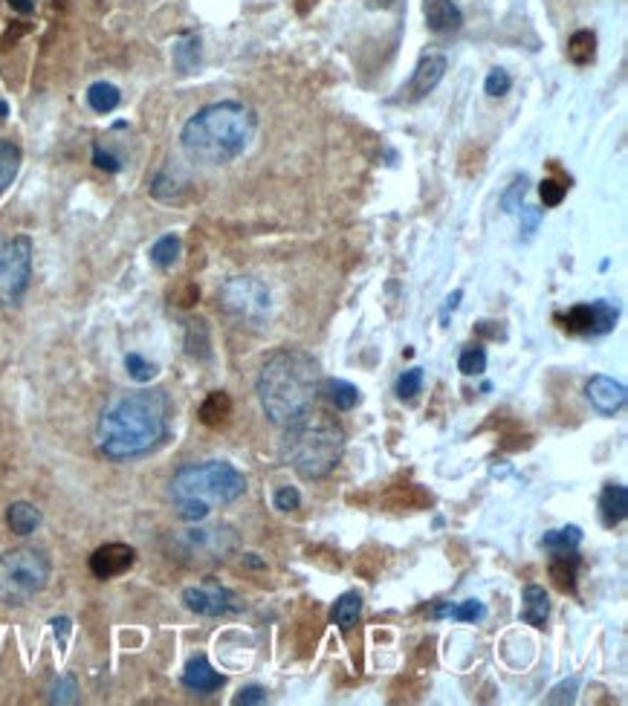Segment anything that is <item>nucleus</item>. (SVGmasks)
I'll return each instance as SVG.
<instances>
[{"label":"nucleus","mask_w":628,"mask_h":706,"mask_svg":"<svg viewBox=\"0 0 628 706\" xmlns=\"http://www.w3.org/2000/svg\"><path fill=\"white\" fill-rule=\"evenodd\" d=\"M171 423V400L160 388H142L119 397L99 417L96 426V449L108 461H134L154 452Z\"/></svg>","instance_id":"f257e3e1"},{"label":"nucleus","mask_w":628,"mask_h":706,"mask_svg":"<svg viewBox=\"0 0 628 706\" xmlns=\"http://www.w3.org/2000/svg\"><path fill=\"white\" fill-rule=\"evenodd\" d=\"M319 385H322L319 362L310 353L299 348H281L264 359L255 391L267 420L287 429L307 411H313Z\"/></svg>","instance_id":"f03ea898"},{"label":"nucleus","mask_w":628,"mask_h":706,"mask_svg":"<svg viewBox=\"0 0 628 706\" xmlns=\"http://www.w3.org/2000/svg\"><path fill=\"white\" fill-rule=\"evenodd\" d=\"M258 128L244 102H215L194 113L180 131L183 154L197 165H226L241 157Z\"/></svg>","instance_id":"7ed1b4c3"},{"label":"nucleus","mask_w":628,"mask_h":706,"mask_svg":"<svg viewBox=\"0 0 628 706\" xmlns=\"http://www.w3.org/2000/svg\"><path fill=\"white\" fill-rule=\"evenodd\" d=\"M244 492V472L226 461L189 463V466L177 469L168 484V498H171L177 516L189 524L206 521L215 507L235 504Z\"/></svg>","instance_id":"20e7f679"},{"label":"nucleus","mask_w":628,"mask_h":706,"mask_svg":"<svg viewBox=\"0 0 628 706\" xmlns=\"http://www.w3.org/2000/svg\"><path fill=\"white\" fill-rule=\"evenodd\" d=\"M345 440L348 437L339 420L307 411L301 420L287 426L281 440V455L304 481H322L342 461Z\"/></svg>","instance_id":"39448f33"},{"label":"nucleus","mask_w":628,"mask_h":706,"mask_svg":"<svg viewBox=\"0 0 628 706\" xmlns=\"http://www.w3.org/2000/svg\"><path fill=\"white\" fill-rule=\"evenodd\" d=\"M53 562L41 547H15L0 556V602L24 605L50 582Z\"/></svg>","instance_id":"423d86ee"},{"label":"nucleus","mask_w":628,"mask_h":706,"mask_svg":"<svg viewBox=\"0 0 628 706\" xmlns=\"http://www.w3.org/2000/svg\"><path fill=\"white\" fill-rule=\"evenodd\" d=\"M238 547V536L229 524H200L171 536L174 559L186 565H215Z\"/></svg>","instance_id":"0eeeda50"},{"label":"nucleus","mask_w":628,"mask_h":706,"mask_svg":"<svg viewBox=\"0 0 628 706\" xmlns=\"http://www.w3.org/2000/svg\"><path fill=\"white\" fill-rule=\"evenodd\" d=\"M220 307L229 319L246 327H264L273 316V296L255 275H235L220 287Z\"/></svg>","instance_id":"6e6552de"},{"label":"nucleus","mask_w":628,"mask_h":706,"mask_svg":"<svg viewBox=\"0 0 628 706\" xmlns=\"http://www.w3.org/2000/svg\"><path fill=\"white\" fill-rule=\"evenodd\" d=\"M32 278V238L15 235L0 246V307L15 310L27 296Z\"/></svg>","instance_id":"1a4fd4ad"},{"label":"nucleus","mask_w":628,"mask_h":706,"mask_svg":"<svg viewBox=\"0 0 628 706\" xmlns=\"http://www.w3.org/2000/svg\"><path fill=\"white\" fill-rule=\"evenodd\" d=\"M183 605L192 611V614H200V617H226V614H238L244 611V602L241 597L220 585L215 579L203 582V585H192L183 591Z\"/></svg>","instance_id":"9d476101"},{"label":"nucleus","mask_w":628,"mask_h":706,"mask_svg":"<svg viewBox=\"0 0 628 706\" xmlns=\"http://www.w3.org/2000/svg\"><path fill=\"white\" fill-rule=\"evenodd\" d=\"M617 307L611 301H591V304H576L565 316L562 327L576 336H602L617 325Z\"/></svg>","instance_id":"9b49d317"},{"label":"nucleus","mask_w":628,"mask_h":706,"mask_svg":"<svg viewBox=\"0 0 628 706\" xmlns=\"http://www.w3.org/2000/svg\"><path fill=\"white\" fill-rule=\"evenodd\" d=\"M137 562V550L125 542H108L102 547L93 550L90 556V573L96 579H113V576H122L134 568Z\"/></svg>","instance_id":"f8f14e48"},{"label":"nucleus","mask_w":628,"mask_h":706,"mask_svg":"<svg viewBox=\"0 0 628 706\" xmlns=\"http://www.w3.org/2000/svg\"><path fill=\"white\" fill-rule=\"evenodd\" d=\"M585 397H588L591 406L600 411L602 417H614V414H620V411L626 408L628 391L623 382L611 380V377H605V374H597V377H591L588 385H585Z\"/></svg>","instance_id":"ddd939ff"},{"label":"nucleus","mask_w":628,"mask_h":706,"mask_svg":"<svg viewBox=\"0 0 628 706\" xmlns=\"http://www.w3.org/2000/svg\"><path fill=\"white\" fill-rule=\"evenodd\" d=\"M443 76H446V55H440V53L423 55V58L417 61L414 73H411L409 87L403 90V93H406V99H409V102H420V99H426L429 93H435V87L443 82Z\"/></svg>","instance_id":"4468645a"},{"label":"nucleus","mask_w":628,"mask_h":706,"mask_svg":"<svg viewBox=\"0 0 628 706\" xmlns=\"http://www.w3.org/2000/svg\"><path fill=\"white\" fill-rule=\"evenodd\" d=\"M423 18L435 35H452L464 27V12L455 0H423Z\"/></svg>","instance_id":"2eb2a0df"},{"label":"nucleus","mask_w":628,"mask_h":706,"mask_svg":"<svg viewBox=\"0 0 628 706\" xmlns=\"http://www.w3.org/2000/svg\"><path fill=\"white\" fill-rule=\"evenodd\" d=\"M183 686L197 692V695H212V692H218L220 686H223V675L212 669L206 654H194L192 660L186 663Z\"/></svg>","instance_id":"dca6fc26"},{"label":"nucleus","mask_w":628,"mask_h":706,"mask_svg":"<svg viewBox=\"0 0 628 706\" xmlns=\"http://www.w3.org/2000/svg\"><path fill=\"white\" fill-rule=\"evenodd\" d=\"M628 516V489L623 484H605L600 492V521L605 527H617Z\"/></svg>","instance_id":"f3484780"},{"label":"nucleus","mask_w":628,"mask_h":706,"mask_svg":"<svg viewBox=\"0 0 628 706\" xmlns=\"http://www.w3.org/2000/svg\"><path fill=\"white\" fill-rule=\"evenodd\" d=\"M189 189V177L177 168V165H165L163 171L154 177L151 183V194L163 203H174L183 197V191Z\"/></svg>","instance_id":"a211bd4d"},{"label":"nucleus","mask_w":628,"mask_h":706,"mask_svg":"<svg viewBox=\"0 0 628 706\" xmlns=\"http://www.w3.org/2000/svg\"><path fill=\"white\" fill-rule=\"evenodd\" d=\"M521 620L533 628H545L547 614H550V599L542 585H527L524 588V597H521Z\"/></svg>","instance_id":"6ab92c4d"},{"label":"nucleus","mask_w":628,"mask_h":706,"mask_svg":"<svg viewBox=\"0 0 628 706\" xmlns=\"http://www.w3.org/2000/svg\"><path fill=\"white\" fill-rule=\"evenodd\" d=\"M171 61H174V70H177L180 76L194 73V70L200 67V61H203V44H200V35H194V32L183 35V38L174 44Z\"/></svg>","instance_id":"aec40b11"},{"label":"nucleus","mask_w":628,"mask_h":706,"mask_svg":"<svg viewBox=\"0 0 628 706\" xmlns=\"http://www.w3.org/2000/svg\"><path fill=\"white\" fill-rule=\"evenodd\" d=\"M6 524L15 536H32L38 527H41V513L35 504L29 501H15L9 510H6Z\"/></svg>","instance_id":"412c9836"},{"label":"nucleus","mask_w":628,"mask_h":706,"mask_svg":"<svg viewBox=\"0 0 628 706\" xmlns=\"http://www.w3.org/2000/svg\"><path fill=\"white\" fill-rule=\"evenodd\" d=\"M319 391L328 397L330 406H336L339 411H351V408H356V403H359V388L348 380H336V377L322 380Z\"/></svg>","instance_id":"4be33fe9"},{"label":"nucleus","mask_w":628,"mask_h":706,"mask_svg":"<svg viewBox=\"0 0 628 706\" xmlns=\"http://www.w3.org/2000/svg\"><path fill=\"white\" fill-rule=\"evenodd\" d=\"M432 617L435 620H440V617H452V620H458V623H475V620H484L487 617V608H484V602H478V599H466V602H443V605H437L435 611H432Z\"/></svg>","instance_id":"5701e85b"},{"label":"nucleus","mask_w":628,"mask_h":706,"mask_svg":"<svg viewBox=\"0 0 628 706\" xmlns=\"http://www.w3.org/2000/svg\"><path fill=\"white\" fill-rule=\"evenodd\" d=\"M576 571H579V556L574 550L565 553H553L550 559V576L562 591H574L576 588Z\"/></svg>","instance_id":"b1692460"},{"label":"nucleus","mask_w":628,"mask_h":706,"mask_svg":"<svg viewBox=\"0 0 628 706\" xmlns=\"http://www.w3.org/2000/svg\"><path fill=\"white\" fill-rule=\"evenodd\" d=\"M362 614V594L359 591H348L333 602V611H330V620L333 625H339L342 631H351Z\"/></svg>","instance_id":"393cba45"},{"label":"nucleus","mask_w":628,"mask_h":706,"mask_svg":"<svg viewBox=\"0 0 628 706\" xmlns=\"http://www.w3.org/2000/svg\"><path fill=\"white\" fill-rule=\"evenodd\" d=\"M568 58L574 61L576 67L594 64V58H597V35H594L591 29H579V32H574L571 41H568Z\"/></svg>","instance_id":"a878e982"},{"label":"nucleus","mask_w":628,"mask_h":706,"mask_svg":"<svg viewBox=\"0 0 628 706\" xmlns=\"http://www.w3.org/2000/svg\"><path fill=\"white\" fill-rule=\"evenodd\" d=\"M21 171V148L12 139H0V194L15 183Z\"/></svg>","instance_id":"bb28decb"},{"label":"nucleus","mask_w":628,"mask_h":706,"mask_svg":"<svg viewBox=\"0 0 628 706\" xmlns=\"http://www.w3.org/2000/svg\"><path fill=\"white\" fill-rule=\"evenodd\" d=\"M229 414H232V400H229L226 391H212V394L203 400V406H200V420H203L206 426H220V423H226Z\"/></svg>","instance_id":"cd10ccee"},{"label":"nucleus","mask_w":628,"mask_h":706,"mask_svg":"<svg viewBox=\"0 0 628 706\" xmlns=\"http://www.w3.org/2000/svg\"><path fill=\"white\" fill-rule=\"evenodd\" d=\"M119 102H122V93H119L116 84L96 82L90 84V90H87V105L96 110V113H113V110L119 108Z\"/></svg>","instance_id":"c85d7f7f"},{"label":"nucleus","mask_w":628,"mask_h":706,"mask_svg":"<svg viewBox=\"0 0 628 706\" xmlns=\"http://www.w3.org/2000/svg\"><path fill=\"white\" fill-rule=\"evenodd\" d=\"M180 252H183V241H180V235L168 232V235H163V238H157V244L151 246V261H154L160 270H168V267H174V264H177Z\"/></svg>","instance_id":"c756f323"},{"label":"nucleus","mask_w":628,"mask_h":706,"mask_svg":"<svg viewBox=\"0 0 628 706\" xmlns=\"http://www.w3.org/2000/svg\"><path fill=\"white\" fill-rule=\"evenodd\" d=\"M582 544V530L576 524L568 527H559V530H550L542 536V547L550 553H565V550H576Z\"/></svg>","instance_id":"7c9ffc66"},{"label":"nucleus","mask_w":628,"mask_h":706,"mask_svg":"<svg viewBox=\"0 0 628 706\" xmlns=\"http://www.w3.org/2000/svg\"><path fill=\"white\" fill-rule=\"evenodd\" d=\"M458 371L464 377H481L487 371V351L478 348V345H469L461 351V359H458Z\"/></svg>","instance_id":"2f4dec72"},{"label":"nucleus","mask_w":628,"mask_h":706,"mask_svg":"<svg viewBox=\"0 0 628 706\" xmlns=\"http://www.w3.org/2000/svg\"><path fill=\"white\" fill-rule=\"evenodd\" d=\"M79 701V683L73 675H61L55 678L50 689V704H76Z\"/></svg>","instance_id":"473e14b6"},{"label":"nucleus","mask_w":628,"mask_h":706,"mask_svg":"<svg viewBox=\"0 0 628 706\" xmlns=\"http://www.w3.org/2000/svg\"><path fill=\"white\" fill-rule=\"evenodd\" d=\"M527 186H530V180L521 174V177H516L510 186H507V191L501 194V209L507 212V215H513V212H519L521 203H524V197H527Z\"/></svg>","instance_id":"72a5a7b5"},{"label":"nucleus","mask_w":628,"mask_h":706,"mask_svg":"<svg viewBox=\"0 0 628 706\" xmlns=\"http://www.w3.org/2000/svg\"><path fill=\"white\" fill-rule=\"evenodd\" d=\"M125 368H128L131 380L142 382V385L157 377V365H154V362H148V359H145V356H139V353H128V356H125Z\"/></svg>","instance_id":"f704fd0d"},{"label":"nucleus","mask_w":628,"mask_h":706,"mask_svg":"<svg viewBox=\"0 0 628 706\" xmlns=\"http://www.w3.org/2000/svg\"><path fill=\"white\" fill-rule=\"evenodd\" d=\"M423 388V368H409L400 380H397V397L400 400H414Z\"/></svg>","instance_id":"c9c22d12"},{"label":"nucleus","mask_w":628,"mask_h":706,"mask_svg":"<svg viewBox=\"0 0 628 706\" xmlns=\"http://www.w3.org/2000/svg\"><path fill=\"white\" fill-rule=\"evenodd\" d=\"M510 87H513V79H510V73H507V70H501V67L490 70V76H487V82H484V90H487V96H492V99L507 96V93H510Z\"/></svg>","instance_id":"e433bc0d"},{"label":"nucleus","mask_w":628,"mask_h":706,"mask_svg":"<svg viewBox=\"0 0 628 706\" xmlns=\"http://www.w3.org/2000/svg\"><path fill=\"white\" fill-rule=\"evenodd\" d=\"M273 504L275 510H281V513H293L301 507V492L296 487H278L273 495Z\"/></svg>","instance_id":"4c0bfd02"},{"label":"nucleus","mask_w":628,"mask_h":706,"mask_svg":"<svg viewBox=\"0 0 628 706\" xmlns=\"http://www.w3.org/2000/svg\"><path fill=\"white\" fill-rule=\"evenodd\" d=\"M539 194H542V203L545 206H559L568 194V186H562L559 180H542L539 186Z\"/></svg>","instance_id":"58836bf2"},{"label":"nucleus","mask_w":628,"mask_h":706,"mask_svg":"<svg viewBox=\"0 0 628 706\" xmlns=\"http://www.w3.org/2000/svg\"><path fill=\"white\" fill-rule=\"evenodd\" d=\"M576 689H579V678L565 680L562 686H556V689L550 692V698H547V704H571V701H574Z\"/></svg>","instance_id":"ea45409f"},{"label":"nucleus","mask_w":628,"mask_h":706,"mask_svg":"<svg viewBox=\"0 0 628 706\" xmlns=\"http://www.w3.org/2000/svg\"><path fill=\"white\" fill-rule=\"evenodd\" d=\"M235 704L238 706L267 704V689H264V686H244V689L235 695Z\"/></svg>","instance_id":"a19ab883"},{"label":"nucleus","mask_w":628,"mask_h":706,"mask_svg":"<svg viewBox=\"0 0 628 706\" xmlns=\"http://www.w3.org/2000/svg\"><path fill=\"white\" fill-rule=\"evenodd\" d=\"M93 165H96V168H102V171H108V174L122 171L119 157H113V154H110V151H105L102 145H96V148H93Z\"/></svg>","instance_id":"79ce46f5"},{"label":"nucleus","mask_w":628,"mask_h":706,"mask_svg":"<svg viewBox=\"0 0 628 706\" xmlns=\"http://www.w3.org/2000/svg\"><path fill=\"white\" fill-rule=\"evenodd\" d=\"M521 232L530 238L536 229H539V223H542V209H536V206H521Z\"/></svg>","instance_id":"37998d69"},{"label":"nucleus","mask_w":628,"mask_h":706,"mask_svg":"<svg viewBox=\"0 0 628 706\" xmlns=\"http://www.w3.org/2000/svg\"><path fill=\"white\" fill-rule=\"evenodd\" d=\"M461 299H464V293H461V290H455L452 296H446V304H443V310H440V322H449V313H452V310H458Z\"/></svg>","instance_id":"c03bdc74"},{"label":"nucleus","mask_w":628,"mask_h":706,"mask_svg":"<svg viewBox=\"0 0 628 706\" xmlns=\"http://www.w3.org/2000/svg\"><path fill=\"white\" fill-rule=\"evenodd\" d=\"M53 631L55 637H58V643L64 646V643H67V631H70V620H67V617H55Z\"/></svg>","instance_id":"a18cd8bd"},{"label":"nucleus","mask_w":628,"mask_h":706,"mask_svg":"<svg viewBox=\"0 0 628 706\" xmlns=\"http://www.w3.org/2000/svg\"><path fill=\"white\" fill-rule=\"evenodd\" d=\"M9 6H12V9H18L21 15H29V12L35 9V0H9Z\"/></svg>","instance_id":"49530a36"},{"label":"nucleus","mask_w":628,"mask_h":706,"mask_svg":"<svg viewBox=\"0 0 628 706\" xmlns=\"http://www.w3.org/2000/svg\"><path fill=\"white\" fill-rule=\"evenodd\" d=\"M6 113H9V105H6V102H0V119H6Z\"/></svg>","instance_id":"de8ad7c7"},{"label":"nucleus","mask_w":628,"mask_h":706,"mask_svg":"<svg viewBox=\"0 0 628 706\" xmlns=\"http://www.w3.org/2000/svg\"><path fill=\"white\" fill-rule=\"evenodd\" d=\"M383 3H388V0H383Z\"/></svg>","instance_id":"09e8293b"}]
</instances>
